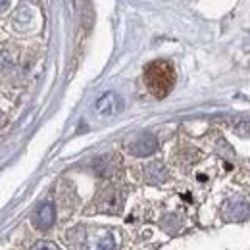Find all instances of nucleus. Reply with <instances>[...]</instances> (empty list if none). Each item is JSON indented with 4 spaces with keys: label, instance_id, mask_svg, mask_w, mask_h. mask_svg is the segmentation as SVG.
<instances>
[{
    "label": "nucleus",
    "instance_id": "1",
    "mask_svg": "<svg viewBox=\"0 0 250 250\" xmlns=\"http://www.w3.org/2000/svg\"><path fill=\"white\" fill-rule=\"evenodd\" d=\"M175 69L167 60H154L145 67V83L154 98H166L175 87Z\"/></svg>",
    "mask_w": 250,
    "mask_h": 250
},
{
    "label": "nucleus",
    "instance_id": "2",
    "mask_svg": "<svg viewBox=\"0 0 250 250\" xmlns=\"http://www.w3.org/2000/svg\"><path fill=\"white\" fill-rule=\"evenodd\" d=\"M127 148H129V152L133 156H139V158L150 156V154H154L158 150V141L152 133H139V135H135L129 141Z\"/></svg>",
    "mask_w": 250,
    "mask_h": 250
},
{
    "label": "nucleus",
    "instance_id": "3",
    "mask_svg": "<svg viewBox=\"0 0 250 250\" xmlns=\"http://www.w3.org/2000/svg\"><path fill=\"white\" fill-rule=\"evenodd\" d=\"M122 108H124V102H122L120 94L112 93V91L102 94V96L96 100V104H94V112H96L100 118H112V116L120 114Z\"/></svg>",
    "mask_w": 250,
    "mask_h": 250
},
{
    "label": "nucleus",
    "instance_id": "4",
    "mask_svg": "<svg viewBox=\"0 0 250 250\" xmlns=\"http://www.w3.org/2000/svg\"><path fill=\"white\" fill-rule=\"evenodd\" d=\"M223 216H225V219H229V221H245V219L249 218V206L243 200L233 198V200H229L225 204Z\"/></svg>",
    "mask_w": 250,
    "mask_h": 250
},
{
    "label": "nucleus",
    "instance_id": "5",
    "mask_svg": "<svg viewBox=\"0 0 250 250\" xmlns=\"http://www.w3.org/2000/svg\"><path fill=\"white\" fill-rule=\"evenodd\" d=\"M54 219H56V210H54V206H52V204H42V206L39 208V212L33 216V223H35L37 229L46 231V229L52 227Z\"/></svg>",
    "mask_w": 250,
    "mask_h": 250
},
{
    "label": "nucleus",
    "instance_id": "6",
    "mask_svg": "<svg viewBox=\"0 0 250 250\" xmlns=\"http://www.w3.org/2000/svg\"><path fill=\"white\" fill-rule=\"evenodd\" d=\"M118 190L116 188H106L102 194H100V210L102 212H120L122 210V204H124V196L118 198Z\"/></svg>",
    "mask_w": 250,
    "mask_h": 250
},
{
    "label": "nucleus",
    "instance_id": "7",
    "mask_svg": "<svg viewBox=\"0 0 250 250\" xmlns=\"http://www.w3.org/2000/svg\"><path fill=\"white\" fill-rule=\"evenodd\" d=\"M145 179L150 185H160L164 181H167V169L162 162H152L145 167Z\"/></svg>",
    "mask_w": 250,
    "mask_h": 250
},
{
    "label": "nucleus",
    "instance_id": "8",
    "mask_svg": "<svg viewBox=\"0 0 250 250\" xmlns=\"http://www.w3.org/2000/svg\"><path fill=\"white\" fill-rule=\"evenodd\" d=\"M31 250H60L54 243H48V241H39L31 247Z\"/></svg>",
    "mask_w": 250,
    "mask_h": 250
},
{
    "label": "nucleus",
    "instance_id": "9",
    "mask_svg": "<svg viewBox=\"0 0 250 250\" xmlns=\"http://www.w3.org/2000/svg\"><path fill=\"white\" fill-rule=\"evenodd\" d=\"M235 133L237 135H250V124L249 122H241L235 125Z\"/></svg>",
    "mask_w": 250,
    "mask_h": 250
},
{
    "label": "nucleus",
    "instance_id": "10",
    "mask_svg": "<svg viewBox=\"0 0 250 250\" xmlns=\"http://www.w3.org/2000/svg\"><path fill=\"white\" fill-rule=\"evenodd\" d=\"M8 6V0H2V8H6Z\"/></svg>",
    "mask_w": 250,
    "mask_h": 250
}]
</instances>
